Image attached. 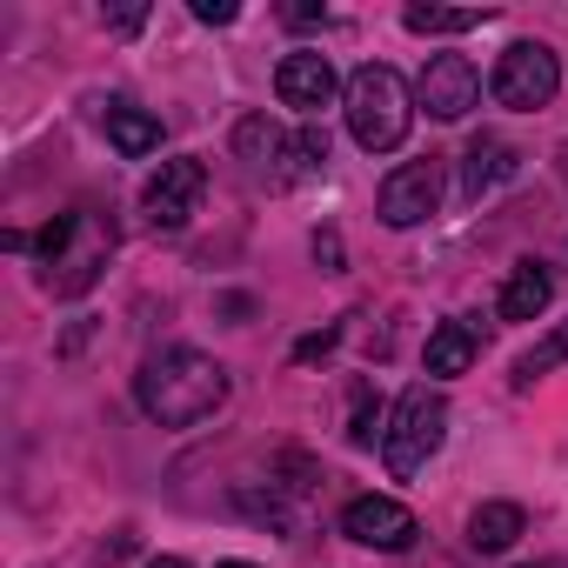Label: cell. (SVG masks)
I'll return each mask as SVG.
<instances>
[{
    "instance_id": "obj_1",
    "label": "cell",
    "mask_w": 568,
    "mask_h": 568,
    "mask_svg": "<svg viewBox=\"0 0 568 568\" xmlns=\"http://www.w3.org/2000/svg\"><path fill=\"white\" fill-rule=\"evenodd\" d=\"M134 402L161 428H194V422H207L227 402V368L214 355H201V348H161V355L141 362Z\"/></svg>"
},
{
    "instance_id": "obj_2",
    "label": "cell",
    "mask_w": 568,
    "mask_h": 568,
    "mask_svg": "<svg viewBox=\"0 0 568 568\" xmlns=\"http://www.w3.org/2000/svg\"><path fill=\"white\" fill-rule=\"evenodd\" d=\"M342 108H348V134H355L368 154H395V148L408 141V128H415V94H408V81H402L395 68H382V61H368V68L348 74Z\"/></svg>"
},
{
    "instance_id": "obj_3",
    "label": "cell",
    "mask_w": 568,
    "mask_h": 568,
    "mask_svg": "<svg viewBox=\"0 0 568 568\" xmlns=\"http://www.w3.org/2000/svg\"><path fill=\"white\" fill-rule=\"evenodd\" d=\"M442 435H448V402H442V388L415 382V388L395 402V415H388V435H382L388 475H395V481L422 475V468H428V455L442 448Z\"/></svg>"
},
{
    "instance_id": "obj_4",
    "label": "cell",
    "mask_w": 568,
    "mask_h": 568,
    "mask_svg": "<svg viewBox=\"0 0 568 568\" xmlns=\"http://www.w3.org/2000/svg\"><path fill=\"white\" fill-rule=\"evenodd\" d=\"M555 88H561V61H555V48H541V41H515V48H501L495 81H488V94H495L501 108H515V114L548 108Z\"/></svg>"
},
{
    "instance_id": "obj_5",
    "label": "cell",
    "mask_w": 568,
    "mask_h": 568,
    "mask_svg": "<svg viewBox=\"0 0 568 568\" xmlns=\"http://www.w3.org/2000/svg\"><path fill=\"white\" fill-rule=\"evenodd\" d=\"M435 201H442V168H435V161H402V168L382 181L375 214H382L388 227H415V221L435 214Z\"/></svg>"
},
{
    "instance_id": "obj_6",
    "label": "cell",
    "mask_w": 568,
    "mask_h": 568,
    "mask_svg": "<svg viewBox=\"0 0 568 568\" xmlns=\"http://www.w3.org/2000/svg\"><path fill=\"white\" fill-rule=\"evenodd\" d=\"M342 535L362 541V548H388V555H402L422 528H415V515H408L402 501H388V495H355V501L342 508Z\"/></svg>"
},
{
    "instance_id": "obj_7",
    "label": "cell",
    "mask_w": 568,
    "mask_h": 568,
    "mask_svg": "<svg viewBox=\"0 0 568 568\" xmlns=\"http://www.w3.org/2000/svg\"><path fill=\"white\" fill-rule=\"evenodd\" d=\"M475 101H481V74H475L468 54H435V61L422 68V108H428L435 121H462Z\"/></svg>"
},
{
    "instance_id": "obj_8",
    "label": "cell",
    "mask_w": 568,
    "mask_h": 568,
    "mask_svg": "<svg viewBox=\"0 0 568 568\" xmlns=\"http://www.w3.org/2000/svg\"><path fill=\"white\" fill-rule=\"evenodd\" d=\"M201 187H207V168L201 161H161V174L148 181V221L154 227H187V214H194V201H201Z\"/></svg>"
},
{
    "instance_id": "obj_9",
    "label": "cell",
    "mask_w": 568,
    "mask_h": 568,
    "mask_svg": "<svg viewBox=\"0 0 568 568\" xmlns=\"http://www.w3.org/2000/svg\"><path fill=\"white\" fill-rule=\"evenodd\" d=\"M335 68H328V54H288L274 68V94H281V108H295V114H322L328 101H335Z\"/></svg>"
},
{
    "instance_id": "obj_10",
    "label": "cell",
    "mask_w": 568,
    "mask_h": 568,
    "mask_svg": "<svg viewBox=\"0 0 568 568\" xmlns=\"http://www.w3.org/2000/svg\"><path fill=\"white\" fill-rule=\"evenodd\" d=\"M515 168H521V154H515L501 134H475V141H468V154H462V201L495 194Z\"/></svg>"
},
{
    "instance_id": "obj_11",
    "label": "cell",
    "mask_w": 568,
    "mask_h": 568,
    "mask_svg": "<svg viewBox=\"0 0 568 568\" xmlns=\"http://www.w3.org/2000/svg\"><path fill=\"white\" fill-rule=\"evenodd\" d=\"M548 302H555V274L541 261H521L508 274V288H501V322H535Z\"/></svg>"
},
{
    "instance_id": "obj_12",
    "label": "cell",
    "mask_w": 568,
    "mask_h": 568,
    "mask_svg": "<svg viewBox=\"0 0 568 568\" xmlns=\"http://www.w3.org/2000/svg\"><path fill=\"white\" fill-rule=\"evenodd\" d=\"M108 141H114L128 161H141V154L161 148V121H154L148 108H134V101H114V108H108Z\"/></svg>"
},
{
    "instance_id": "obj_13",
    "label": "cell",
    "mask_w": 568,
    "mask_h": 568,
    "mask_svg": "<svg viewBox=\"0 0 568 568\" xmlns=\"http://www.w3.org/2000/svg\"><path fill=\"white\" fill-rule=\"evenodd\" d=\"M521 528H528V515H521L515 501H481V508L468 515V541H475L481 555H501Z\"/></svg>"
},
{
    "instance_id": "obj_14",
    "label": "cell",
    "mask_w": 568,
    "mask_h": 568,
    "mask_svg": "<svg viewBox=\"0 0 568 568\" xmlns=\"http://www.w3.org/2000/svg\"><path fill=\"white\" fill-rule=\"evenodd\" d=\"M475 328L468 322H442L435 335H428V375H468V362H475Z\"/></svg>"
},
{
    "instance_id": "obj_15",
    "label": "cell",
    "mask_w": 568,
    "mask_h": 568,
    "mask_svg": "<svg viewBox=\"0 0 568 568\" xmlns=\"http://www.w3.org/2000/svg\"><path fill=\"white\" fill-rule=\"evenodd\" d=\"M402 21H408V34H475V28H488L495 14H488V8H422V0H415Z\"/></svg>"
},
{
    "instance_id": "obj_16",
    "label": "cell",
    "mask_w": 568,
    "mask_h": 568,
    "mask_svg": "<svg viewBox=\"0 0 568 568\" xmlns=\"http://www.w3.org/2000/svg\"><path fill=\"white\" fill-rule=\"evenodd\" d=\"M561 362H568V322H561L555 335H541V342L515 362V388H535V382H541L548 368H561Z\"/></svg>"
},
{
    "instance_id": "obj_17",
    "label": "cell",
    "mask_w": 568,
    "mask_h": 568,
    "mask_svg": "<svg viewBox=\"0 0 568 568\" xmlns=\"http://www.w3.org/2000/svg\"><path fill=\"white\" fill-rule=\"evenodd\" d=\"M74 234H81V214H54V221L34 234V254H41L48 267H68V247H74Z\"/></svg>"
},
{
    "instance_id": "obj_18",
    "label": "cell",
    "mask_w": 568,
    "mask_h": 568,
    "mask_svg": "<svg viewBox=\"0 0 568 568\" xmlns=\"http://www.w3.org/2000/svg\"><path fill=\"white\" fill-rule=\"evenodd\" d=\"M234 148L261 168V161H274V154H288V141H281V128H267V121H241V134H234Z\"/></svg>"
},
{
    "instance_id": "obj_19",
    "label": "cell",
    "mask_w": 568,
    "mask_h": 568,
    "mask_svg": "<svg viewBox=\"0 0 568 568\" xmlns=\"http://www.w3.org/2000/svg\"><path fill=\"white\" fill-rule=\"evenodd\" d=\"M288 154H295V174H315V168H328V128H302V134L288 141Z\"/></svg>"
},
{
    "instance_id": "obj_20",
    "label": "cell",
    "mask_w": 568,
    "mask_h": 568,
    "mask_svg": "<svg viewBox=\"0 0 568 568\" xmlns=\"http://www.w3.org/2000/svg\"><path fill=\"white\" fill-rule=\"evenodd\" d=\"M375 435H388V428H382V402L362 395V402H355V428H348V442H355V448H375Z\"/></svg>"
},
{
    "instance_id": "obj_21",
    "label": "cell",
    "mask_w": 568,
    "mask_h": 568,
    "mask_svg": "<svg viewBox=\"0 0 568 568\" xmlns=\"http://www.w3.org/2000/svg\"><path fill=\"white\" fill-rule=\"evenodd\" d=\"M335 342H342V328H322V335H302V342H295V362H322V355H335Z\"/></svg>"
},
{
    "instance_id": "obj_22",
    "label": "cell",
    "mask_w": 568,
    "mask_h": 568,
    "mask_svg": "<svg viewBox=\"0 0 568 568\" xmlns=\"http://www.w3.org/2000/svg\"><path fill=\"white\" fill-rule=\"evenodd\" d=\"M234 14H241L234 0H194V21H201V28H227Z\"/></svg>"
},
{
    "instance_id": "obj_23",
    "label": "cell",
    "mask_w": 568,
    "mask_h": 568,
    "mask_svg": "<svg viewBox=\"0 0 568 568\" xmlns=\"http://www.w3.org/2000/svg\"><path fill=\"white\" fill-rule=\"evenodd\" d=\"M315 261H322L328 274L342 267V234H335V227H322V234H315Z\"/></svg>"
},
{
    "instance_id": "obj_24",
    "label": "cell",
    "mask_w": 568,
    "mask_h": 568,
    "mask_svg": "<svg viewBox=\"0 0 568 568\" xmlns=\"http://www.w3.org/2000/svg\"><path fill=\"white\" fill-rule=\"evenodd\" d=\"M141 21H148V8H114V14H108V28H121V34H134Z\"/></svg>"
},
{
    "instance_id": "obj_25",
    "label": "cell",
    "mask_w": 568,
    "mask_h": 568,
    "mask_svg": "<svg viewBox=\"0 0 568 568\" xmlns=\"http://www.w3.org/2000/svg\"><path fill=\"white\" fill-rule=\"evenodd\" d=\"M148 568H187V561H181V555H161V561H148Z\"/></svg>"
},
{
    "instance_id": "obj_26",
    "label": "cell",
    "mask_w": 568,
    "mask_h": 568,
    "mask_svg": "<svg viewBox=\"0 0 568 568\" xmlns=\"http://www.w3.org/2000/svg\"><path fill=\"white\" fill-rule=\"evenodd\" d=\"M214 568H254V561H214Z\"/></svg>"
}]
</instances>
